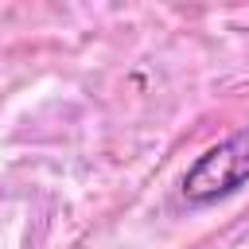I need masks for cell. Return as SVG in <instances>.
<instances>
[{
  "label": "cell",
  "instance_id": "cell-1",
  "mask_svg": "<svg viewBox=\"0 0 249 249\" xmlns=\"http://www.w3.org/2000/svg\"><path fill=\"white\" fill-rule=\"evenodd\" d=\"M249 183V124L210 144L179 179V195L187 206H214L218 198L237 195Z\"/></svg>",
  "mask_w": 249,
  "mask_h": 249
}]
</instances>
